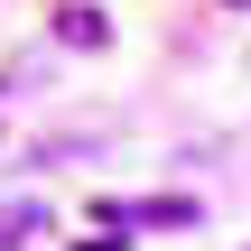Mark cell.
Segmentation results:
<instances>
[{
  "instance_id": "1",
  "label": "cell",
  "mask_w": 251,
  "mask_h": 251,
  "mask_svg": "<svg viewBox=\"0 0 251 251\" xmlns=\"http://www.w3.org/2000/svg\"><path fill=\"white\" fill-rule=\"evenodd\" d=\"M93 224H196L186 196H149V205H93Z\"/></svg>"
},
{
  "instance_id": "2",
  "label": "cell",
  "mask_w": 251,
  "mask_h": 251,
  "mask_svg": "<svg viewBox=\"0 0 251 251\" xmlns=\"http://www.w3.org/2000/svg\"><path fill=\"white\" fill-rule=\"evenodd\" d=\"M56 37H65V47H102L112 28H102V9H65V19H56Z\"/></svg>"
},
{
  "instance_id": "3",
  "label": "cell",
  "mask_w": 251,
  "mask_h": 251,
  "mask_svg": "<svg viewBox=\"0 0 251 251\" xmlns=\"http://www.w3.org/2000/svg\"><path fill=\"white\" fill-rule=\"evenodd\" d=\"M37 224H47L37 205H19V214H0V251H19V242H28V233H37Z\"/></svg>"
},
{
  "instance_id": "4",
  "label": "cell",
  "mask_w": 251,
  "mask_h": 251,
  "mask_svg": "<svg viewBox=\"0 0 251 251\" xmlns=\"http://www.w3.org/2000/svg\"><path fill=\"white\" fill-rule=\"evenodd\" d=\"M224 9H251V0H224Z\"/></svg>"
}]
</instances>
